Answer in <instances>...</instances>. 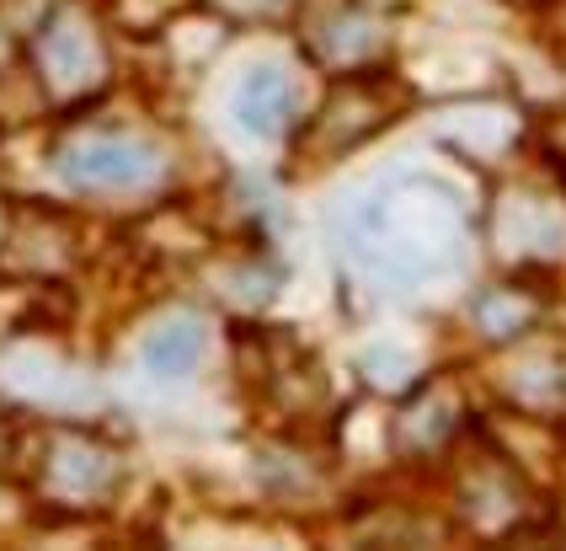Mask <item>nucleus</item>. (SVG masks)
I'll use <instances>...</instances> for the list:
<instances>
[{
    "instance_id": "10",
    "label": "nucleus",
    "mask_w": 566,
    "mask_h": 551,
    "mask_svg": "<svg viewBox=\"0 0 566 551\" xmlns=\"http://www.w3.org/2000/svg\"><path fill=\"white\" fill-rule=\"evenodd\" d=\"M230 22H279V17H289V6L294 0H214Z\"/></svg>"
},
{
    "instance_id": "2",
    "label": "nucleus",
    "mask_w": 566,
    "mask_h": 551,
    "mask_svg": "<svg viewBox=\"0 0 566 551\" xmlns=\"http://www.w3.org/2000/svg\"><path fill=\"white\" fill-rule=\"evenodd\" d=\"M32 60H38V75L54 97H81L102 81V38L86 22V11L60 6L32 38Z\"/></svg>"
},
{
    "instance_id": "4",
    "label": "nucleus",
    "mask_w": 566,
    "mask_h": 551,
    "mask_svg": "<svg viewBox=\"0 0 566 551\" xmlns=\"http://www.w3.org/2000/svg\"><path fill=\"white\" fill-rule=\"evenodd\" d=\"M118 477H124L118 450L92 434H54L43 450V487L64 503H96L118 487Z\"/></svg>"
},
{
    "instance_id": "6",
    "label": "nucleus",
    "mask_w": 566,
    "mask_h": 551,
    "mask_svg": "<svg viewBox=\"0 0 566 551\" xmlns=\"http://www.w3.org/2000/svg\"><path fill=\"white\" fill-rule=\"evenodd\" d=\"M235 118L252 134H262V139L283 134L294 124V81L273 65H256L252 75L241 81V92H235Z\"/></svg>"
},
{
    "instance_id": "7",
    "label": "nucleus",
    "mask_w": 566,
    "mask_h": 551,
    "mask_svg": "<svg viewBox=\"0 0 566 551\" xmlns=\"http://www.w3.org/2000/svg\"><path fill=\"white\" fill-rule=\"evenodd\" d=\"M203 358V326L198 322H160L150 337H145V370L160 375V381H182L188 370H198Z\"/></svg>"
},
{
    "instance_id": "1",
    "label": "nucleus",
    "mask_w": 566,
    "mask_h": 551,
    "mask_svg": "<svg viewBox=\"0 0 566 551\" xmlns=\"http://www.w3.org/2000/svg\"><path fill=\"white\" fill-rule=\"evenodd\" d=\"M353 252L375 262L390 279H428L460 247V220L454 204L428 188H401V194H375L347 226Z\"/></svg>"
},
{
    "instance_id": "3",
    "label": "nucleus",
    "mask_w": 566,
    "mask_h": 551,
    "mask_svg": "<svg viewBox=\"0 0 566 551\" xmlns=\"http://www.w3.org/2000/svg\"><path fill=\"white\" fill-rule=\"evenodd\" d=\"M160 156L145 139H128V134H81L60 150V177L75 188H92V194H128V188H145L156 177Z\"/></svg>"
},
{
    "instance_id": "5",
    "label": "nucleus",
    "mask_w": 566,
    "mask_h": 551,
    "mask_svg": "<svg viewBox=\"0 0 566 551\" xmlns=\"http://www.w3.org/2000/svg\"><path fill=\"white\" fill-rule=\"evenodd\" d=\"M396 118V97L385 81H337V92L326 97L321 118H315V145H326V156H343V150H358L369 134H379Z\"/></svg>"
},
{
    "instance_id": "8",
    "label": "nucleus",
    "mask_w": 566,
    "mask_h": 551,
    "mask_svg": "<svg viewBox=\"0 0 566 551\" xmlns=\"http://www.w3.org/2000/svg\"><path fill=\"white\" fill-rule=\"evenodd\" d=\"M454 423H460V402L443 386H422L417 402H411L407 423H401V439H407L411 450H439V445L454 439Z\"/></svg>"
},
{
    "instance_id": "9",
    "label": "nucleus",
    "mask_w": 566,
    "mask_h": 551,
    "mask_svg": "<svg viewBox=\"0 0 566 551\" xmlns=\"http://www.w3.org/2000/svg\"><path fill=\"white\" fill-rule=\"evenodd\" d=\"M481 326L492 332V337H507V332H518V326H530V316H535V305L524 300V294H513V290H497V294H486L481 300Z\"/></svg>"
}]
</instances>
